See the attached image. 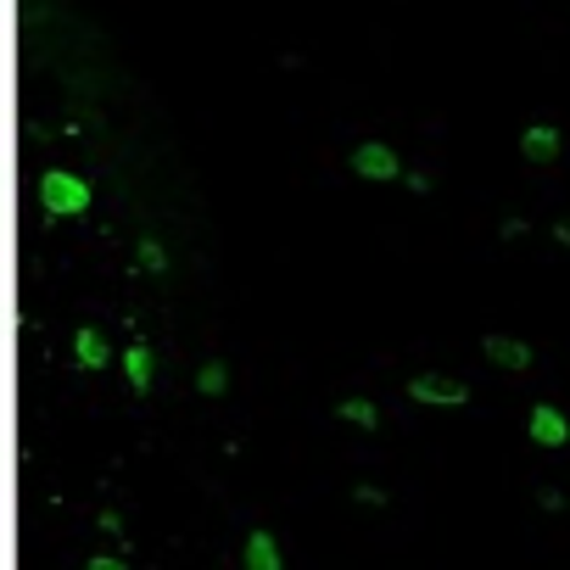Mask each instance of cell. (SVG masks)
<instances>
[{"instance_id": "1", "label": "cell", "mask_w": 570, "mask_h": 570, "mask_svg": "<svg viewBox=\"0 0 570 570\" xmlns=\"http://www.w3.org/2000/svg\"><path fill=\"white\" fill-rule=\"evenodd\" d=\"M526 437H532L537 448H565V442H570V414H565L559 403H537V408L526 414Z\"/></svg>"}, {"instance_id": "2", "label": "cell", "mask_w": 570, "mask_h": 570, "mask_svg": "<svg viewBox=\"0 0 570 570\" xmlns=\"http://www.w3.org/2000/svg\"><path fill=\"white\" fill-rule=\"evenodd\" d=\"M408 392H414L419 403H431V408H459V403L470 397V392L459 387V380H442V375H419Z\"/></svg>"}, {"instance_id": "3", "label": "cell", "mask_w": 570, "mask_h": 570, "mask_svg": "<svg viewBox=\"0 0 570 570\" xmlns=\"http://www.w3.org/2000/svg\"><path fill=\"white\" fill-rule=\"evenodd\" d=\"M559 146H565V134L554 123H532L526 134H520V157H526V163H554Z\"/></svg>"}, {"instance_id": "4", "label": "cell", "mask_w": 570, "mask_h": 570, "mask_svg": "<svg viewBox=\"0 0 570 570\" xmlns=\"http://www.w3.org/2000/svg\"><path fill=\"white\" fill-rule=\"evenodd\" d=\"M45 207H51V213H79L84 207V185L68 179V174H51V179H45Z\"/></svg>"}, {"instance_id": "5", "label": "cell", "mask_w": 570, "mask_h": 570, "mask_svg": "<svg viewBox=\"0 0 570 570\" xmlns=\"http://www.w3.org/2000/svg\"><path fill=\"white\" fill-rule=\"evenodd\" d=\"M487 358H492L498 369H509V375L532 369V347H526V342H514V336H487Z\"/></svg>"}, {"instance_id": "6", "label": "cell", "mask_w": 570, "mask_h": 570, "mask_svg": "<svg viewBox=\"0 0 570 570\" xmlns=\"http://www.w3.org/2000/svg\"><path fill=\"white\" fill-rule=\"evenodd\" d=\"M353 163H358V174H375V179H397V174H403V168H397V157H392L387 146H364Z\"/></svg>"}, {"instance_id": "7", "label": "cell", "mask_w": 570, "mask_h": 570, "mask_svg": "<svg viewBox=\"0 0 570 570\" xmlns=\"http://www.w3.org/2000/svg\"><path fill=\"white\" fill-rule=\"evenodd\" d=\"M123 369H129L134 387H152V353H146V347H129V353H123Z\"/></svg>"}, {"instance_id": "8", "label": "cell", "mask_w": 570, "mask_h": 570, "mask_svg": "<svg viewBox=\"0 0 570 570\" xmlns=\"http://www.w3.org/2000/svg\"><path fill=\"white\" fill-rule=\"evenodd\" d=\"M79 364H84V369H102V364H107V342L84 330V336H79Z\"/></svg>"}, {"instance_id": "9", "label": "cell", "mask_w": 570, "mask_h": 570, "mask_svg": "<svg viewBox=\"0 0 570 570\" xmlns=\"http://www.w3.org/2000/svg\"><path fill=\"white\" fill-rule=\"evenodd\" d=\"M252 565H274V543L258 537V543H252Z\"/></svg>"}, {"instance_id": "10", "label": "cell", "mask_w": 570, "mask_h": 570, "mask_svg": "<svg viewBox=\"0 0 570 570\" xmlns=\"http://www.w3.org/2000/svg\"><path fill=\"white\" fill-rule=\"evenodd\" d=\"M342 414H347V419H364V425H369V419H375V408H364V403H347V408H342Z\"/></svg>"}, {"instance_id": "11", "label": "cell", "mask_w": 570, "mask_h": 570, "mask_svg": "<svg viewBox=\"0 0 570 570\" xmlns=\"http://www.w3.org/2000/svg\"><path fill=\"white\" fill-rule=\"evenodd\" d=\"M554 241H559V247H570V224H554Z\"/></svg>"}]
</instances>
